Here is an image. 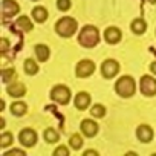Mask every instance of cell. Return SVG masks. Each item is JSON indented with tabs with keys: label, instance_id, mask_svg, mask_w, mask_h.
Returning a JSON list of instances; mask_svg holds the SVG:
<instances>
[{
	"label": "cell",
	"instance_id": "28",
	"mask_svg": "<svg viewBox=\"0 0 156 156\" xmlns=\"http://www.w3.org/2000/svg\"><path fill=\"white\" fill-rule=\"evenodd\" d=\"M5 154H6V156H14V154L25 156V154H26V151H23V150H19V148H12V150H8V151H5Z\"/></svg>",
	"mask_w": 156,
	"mask_h": 156
},
{
	"label": "cell",
	"instance_id": "11",
	"mask_svg": "<svg viewBox=\"0 0 156 156\" xmlns=\"http://www.w3.org/2000/svg\"><path fill=\"white\" fill-rule=\"evenodd\" d=\"M2 12H3L5 19H9V17H14L20 12V6L16 0H3L2 2Z\"/></svg>",
	"mask_w": 156,
	"mask_h": 156
},
{
	"label": "cell",
	"instance_id": "5",
	"mask_svg": "<svg viewBox=\"0 0 156 156\" xmlns=\"http://www.w3.org/2000/svg\"><path fill=\"white\" fill-rule=\"evenodd\" d=\"M139 90L144 97H154L156 95V78L151 75H142L139 80Z\"/></svg>",
	"mask_w": 156,
	"mask_h": 156
},
{
	"label": "cell",
	"instance_id": "25",
	"mask_svg": "<svg viewBox=\"0 0 156 156\" xmlns=\"http://www.w3.org/2000/svg\"><path fill=\"white\" fill-rule=\"evenodd\" d=\"M12 142H14V136H12V133H9V132L2 133V138H0V145H2L3 148H5V147H9Z\"/></svg>",
	"mask_w": 156,
	"mask_h": 156
},
{
	"label": "cell",
	"instance_id": "10",
	"mask_svg": "<svg viewBox=\"0 0 156 156\" xmlns=\"http://www.w3.org/2000/svg\"><path fill=\"white\" fill-rule=\"evenodd\" d=\"M80 130H81V133H83L84 136L94 138V136L98 133L100 126H98V122H95L94 119H83L81 124H80Z\"/></svg>",
	"mask_w": 156,
	"mask_h": 156
},
{
	"label": "cell",
	"instance_id": "6",
	"mask_svg": "<svg viewBox=\"0 0 156 156\" xmlns=\"http://www.w3.org/2000/svg\"><path fill=\"white\" fill-rule=\"evenodd\" d=\"M94 72H95V63L92 60H81V61H78L75 67V75L78 78H87Z\"/></svg>",
	"mask_w": 156,
	"mask_h": 156
},
{
	"label": "cell",
	"instance_id": "23",
	"mask_svg": "<svg viewBox=\"0 0 156 156\" xmlns=\"http://www.w3.org/2000/svg\"><path fill=\"white\" fill-rule=\"evenodd\" d=\"M69 145H70L72 148H75V150L81 148V147H83V138L78 135V133H73V135L69 138Z\"/></svg>",
	"mask_w": 156,
	"mask_h": 156
},
{
	"label": "cell",
	"instance_id": "7",
	"mask_svg": "<svg viewBox=\"0 0 156 156\" xmlns=\"http://www.w3.org/2000/svg\"><path fill=\"white\" fill-rule=\"evenodd\" d=\"M119 72V63L113 58H107L101 64V73L104 78H113Z\"/></svg>",
	"mask_w": 156,
	"mask_h": 156
},
{
	"label": "cell",
	"instance_id": "30",
	"mask_svg": "<svg viewBox=\"0 0 156 156\" xmlns=\"http://www.w3.org/2000/svg\"><path fill=\"white\" fill-rule=\"evenodd\" d=\"M83 154H84V156H98L100 153H98L97 150H86Z\"/></svg>",
	"mask_w": 156,
	"mask_h": 156
},
{
	"label": "cell",
	"instance_id": "32",
	"mask_svg": "<svg viewBox=\"0 0 156 156\" xmlns=\"http://www.w3.org/2000/svg\"><path fill=\"white\" fill-rule=\"evenodd\" d=\"M5 126H6V121H5V119L2 118V119H0V127H2V129H3Z\"/></svg>",
	"mask_w": 156,
	"mask_h": 156
},
{
	"label": "cell",
	"instance_id": "19",
	"mask_svg": "<svg viewBox=\"0 0 156 156\" xmlns=\"http://www.w3.org/2000/svg\"><path fill=\"white\" fill-rule=\"evenodd\" d=\"M28 112V106L23 101H16L11 104V113L14 116H23Z\"/></svg>",
	"mask_w": 156,
	"mask_h": 156
},
{
	"label": "cell",
	"instance_id": "3",
	"mask_svg": "<svg viewBox=\"0 0 156 156\" xmlns=\"http://www.w3.org/2000/svg\"><path fill=\"white\" fill-rule=\"evenodd\" d=\"M76 29H78V23H76V20L73 17H63L55 25V32L60 37H63V38L72 37L76 32Z\"/></svg>",
	"mask_w": 156,
	"mask_h": 156
},
{
	"label": "cell",
	"instance_id": "31",
	"mask_svg": "<svg viewBox=\"0 0 156 156\" xmlns=\"http://www.w3.org/2000/svg\"><path fill=\"white\" fill-rule=\"evenodd\" d=\"M148 67H150V72H151V73H153V75L156 76V61H151Z\"/></svg>",
	"mask_w": 156,
	"mask_h": 156
},
{
	"label": "cell",
	"instance_id": "33",
	"mask_svg": "<svg viewBox=\"0 0 156 156\" xmlns=\"http://www.w3.org/2000/svg\"><path fill=\"white\" fill-rule=\"evenodd\" d=\"M5 106H6V104H5V101L2 100V101H0V110H3V109H5Z\"/></svg>",
	"mask_w": 156,
	"mask_h": 156
},
{
	"label": "cell",
	"instance_id": "12",
	"mask_svg": "<svg viewBox=\"0 0 156 156\" xmlns=\"http://www.w3.org/2000/svg\"><path fill=\"white\" fill-rule=\"evenodd\" d=\"M121 38H122V32H121L119 28H116V26L106 28V31H104V40L109 44H118L121 41Z\"/></svg>",
	"mask_w": 156,
	"mask_h": 156
},
{
	"label": "cell",
	"instance_id": "26",
	"mask_svg": "<svg viewBox=\"0 0 156 156\" xmlns=\"http://www.w3.org/2000/svg\"><path fill=\"white\" fill-rule=\"evenodd\" d=\"M70 6H72V2H70V0H57V8H58L60 11H63V12L69 11Z\"/></svg>",
	"mask_w": 156,
	"mask_h": 156
},
{
	"label": "cell",
	"instance_id": "8",
	"mask_svg": "<svg viewBox=\"0 0 156 156\" xmlns=\"http://www.w3.org/2000/svg\"><path fill=\"white\" fill-rule=\"evenodd\" d=\"M19 141L23 147H34L38 141V136L34 129H23L19 135Z\"/></svg>",
	"mask_w": 156,
	"mask_h": 156
},
{
	"label": "cell",
	"instance_id": "13",
	"mask_svg": "<svg viewBox=\"0 0 156 156\" xmlns=\"http://www.w3.org/2000/svg\"><path fill=\"white\" fill-rule=\"evenodd\" d=\"M92 103V98L87 92H80V94H76L75 98H73V104L78 110H86Z\"/></svg>",
	"mask_w": 156,
	"mask_h": 156
},
{
	"label": "cell",
	"instance_id": "35",
	"mask_svg": "<svg viewBox=\"0 0 156 156\" xmlns=\"http://www.w3.org/2000/svg\"><path fill=\"white\" fill-rule=\"evenodd\" d=\"M32 2H37V0H32Z\"/></svg>",
	"mask_w": 156,
	"mask_h": 156
},
{
	"label": "cell",
	"instance_id": "4",
	"mask_svg": "<svg viewBox=\"0 0 156 156\" xmlns=\"http://www.w3.org/2000/svg\"><path fill=\"white\" fill-rule=\"evenodd\" d=\"M51 98H52L55 103H58V104H61V106H66V104H69V101H70V98H72L70 89L66 87V86H63V84L54 86V89L51 90Z\"/></svg>",
	"mask_w": 156,
	"mask_h": 156
},
{
	"label": "cell",
	"instance_id": "18",
	"mask_svg": "<svg viewBox=\"0 0 156 156\" xmlns=\"http://www.w3.org/2000/svg\"><path fill=\"white\" fill-rule=\"evenodd\" d=\"M35 55H37L38 61H48V58L51 57V49L46 44H37L35 46Z\"/></svg>",
	"mask_w": 156,
	"mask_h": 156
},
{
	"label": "cell",
	"instance_id": "17",
	"mask_svg": "<svg viewBox=\"0 0 156 156\" xmlns=\"http://www.w3.org/2000/svg\"><path fill=\"white\" fill-rule=\"evenodd\" d=\"M16 26H17L20 31H23V32H29V31H32V28H34L31 19L26 17V16H20V17L16 20Z\"/></svg>",
	"mask_w": 156,
	"mask_h": 156
},
{
	"label": "cell",
	"instance_id": "2",
	"mask_svg": "<svg viewBox=\"0 0 156 156\" xmlns=\"http://www.w3.org/2000/svg\"><path fill=\"white\" fill-rule=\"evenodd\" d=\"M78 43L87 49L95 48L100 43V31L92 25H86L78 34Z\"/></svg>",
	"mask_w": 156,
	"mask_h": 156
},
{
	"label": "cell",
	"instance_id": "14",
	"mask_svg": "<svg viewBox=\"0 0 156 156\" xmlns=\"http://www.w3.org/2000/svg\"><path fill=\"white\" fill-rule=\"evenodd\" d=\"M6 92H8V95H11L14 98H22L26 95V87L22 83H9L6 87Z\"/></svg>",
	"mask_w": 156,
	"mask_h": 156
},
{
	"label": "cell",
	"instance_id": "20",
	"mask_svg": "<svg viewBox=\"0 0 156 156\" xmlns=\"http://www.w3.org/2000/svg\"><path fill=\"white\" fill-rule=\"evenodd\" d=\"M23 69H25V72H26L28 75H35V73L38 72V64H37V61H34L32 58H28V60H25V63H23Z\"/></svg>",
	"mask_w": 156,
	"mask_h": 156
},
{
	"label": "cell",
	"instance_id": "9",
	"mask_svg": "<svg viewBox=\"0 0 156 156\" xmlns=\"http://www.w3.org/2000/svg\"><path fill=\"white\" fill-rule=\"evenodd\" d=\"M153 136H154V132H153V129L148 124H139L138 126V129H136L138 141H141L142 144H148V142H151Z\"/></svg>",
	"mask_w": 156,
	"mask_h": 156
},
{
	"label": "cell",
	"instance_id": "27",
	"mask_svg": "<svg viewBox=\"0 0 156 156\" xmlns=\"http://www.w3.org/2000/svg\"><path fill=\"white\" fill-rule=\"evenodd\" d=\"M54 156H69V150H67V147H64V145H58V147L54 150Z\"/></svg>",
	"mask_w": 156,
	"mask_h": 156
},
{
	"label": "cell",
	"instance_id": "29",
	"mask_svg": "<svg viewBox=\"0 0 156 156\" xmlns=\"http://www.w3.org/2000/svg\"><path fill=\"white\" fill-rule=\"evenodd\" d=\"M8 49H9V40L8 38H2V40H0V51L6 52Z\"/></svg>",
	"mask_w": 156,
	"mask_h": 156
},
{
	"label": "cell",
	"instance_id": "34",
	"mask_svg": "<svg viewBox=\"0 0 156 156\" xmlns=\"http://www.w3.org/2000/svg\"><path fill=\"white\" fill-rule=\"evenodd\" d=\"M148 2H150V3H156V0H148Z\"/></svg>",
	"mask_w": 156,
	"mask_h": 156
},
{
	"label": "cell",
	"instance_id": "1",
	"mask_svg": "<svg viewBox=\"0 0 156 156\" xmlns=\"http://www.w3.org/2000/svg\"><path fill=\"white\" fill-rule=\"evenodd\" d=\"M115 92L121 98H132L136 94V81L130 75H122L119 76L115 83Z\"/></svg>",
	"mask_w": 156,
	"mask_h": 156
},
{
	"label": "cell",
	"instance_id": "15",
	"mask_svg": "<svg viewBox=\"0 0 156 156\" xmlns=\"http://www.w3.org/2000/svg\"><path fill=\"white\" fill-rule=\"evenodd\" d=\"M130 29H132V32H133L135 35H142V34H145V31H147V22H145L142 17H138V19H135V20L132 22Z\"/></svg>",
	"mask_w": 156,
	"mask_h": 156
},
{
	"label": "cell",
	"instance_id": "22",
	"mask_svg": "<svg viewBox=\"0 0 156 156\" xmlns=\"http://www.w3.org/2000/svg\"><path fill=\"white\" fill-rule=\"evenodd\" d=\"M43 136H44V141L49 142V144H55V142L60 141V135H58L57 130H54V129H46Z\"/></svg>",
	"mask_w": 156,
	"mask_h": 156
},
{
	"label": "cell",
	"instance_id": "21",
	"mask_svg": "<svg viewBox=\"0 0 156 156\" xmlns=\"http://www.w3.org/2000/svg\"><path fill=\"white\" fill-rule=\"evenodd\" d=\"M17 78V73H16V69L14 67H8V69H3L2 70V81L9 84L11 81H14Z\"/></svg>",
	"mask_w": 156,
	"mask_h": 156
},
{
	"label": "cell",
	"instance_id": "24",
	"mask_svg": "<svg viewBox=\"0 0 156 156\" xmlns=\"http://www.w3.org/2000/svg\"><path fill=\"white\" fill-rule=\"evenodd\" d=\"M90 115L95 118H103V116H106V107L103 104H95L90 109Z\"/></svg>",
	"mask_w": 156,
	"mask_h": 156
},
{
	"label": "cell",
	"instance_id": "16",
	"mask_svg": "<svg viewBox=\"0 0 156 156\" xmlns=\"http://www.w3.org/2000/svg\"><path fill=\"white\" fill-rule=\"evenodd\" d=\"M49 17V12L46 11V8L43 6H35L32 9V19L37 22V23H44Z\"/></svg>",
	"mask_w": 156,
	"mask_h": 156
}]
</instances>
